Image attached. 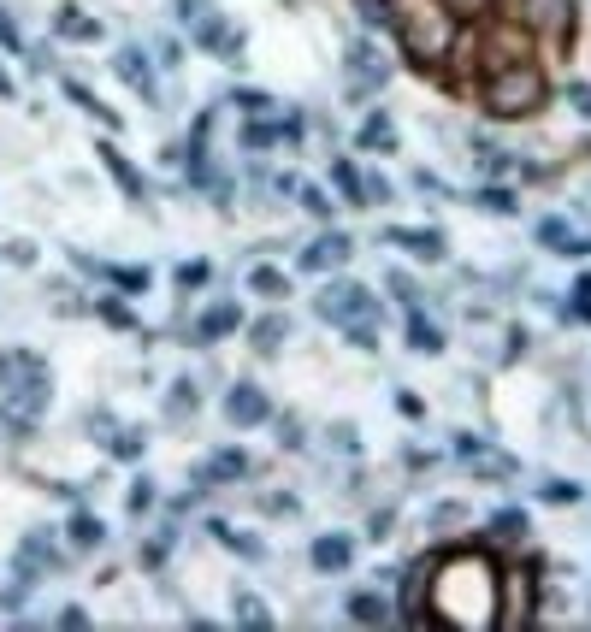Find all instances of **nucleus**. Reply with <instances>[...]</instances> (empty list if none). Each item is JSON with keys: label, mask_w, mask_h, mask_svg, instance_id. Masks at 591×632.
Wrapping results in <instances>:
<instances>
[{"label": "nucleus", "mask_w": 591, "mask_h": 632, "mask_svg": "<svg viewBox=\"0 0 591 632\" xmlns=\"http://www.w3.org/2000/svg\"><path fill=\"white\" fill-rule=\"evenodd\" d=\"M426 615L461 632H491L503 621V573L479 550H450L426 573Z\"/></svg>", "instance_id": "nucleus-1"}, {"label": "nucleus", "mask_w": 591, "mask_h": 632, "mask_svg": "<svg viewBox=\"0 0 591 632\" xmlns=\"http://www.w3.org/2000/svg\"><path fill=\"white\" fill-rule=\"evenodd\" d=\"M391 30H396V42H402V54L426 71V65L450 60V48H456V36H461V18L450 0H402L391 12Z\"/></svg>", "instance_id": "nucleus-2"}, {"label": "nucleus", "mask_w": 591, "mask_h": 632, "mask_svg": "<svg viewBox=\"0 0 591 632\" xmlns=\"http://www.w3.org/2000/svg\"><path fill=\"white\" fill-rule=\"evenodd\" d=\"M48 367L30 355V349H12V355H0V414H6V426H18V432H30V420L48 408Z\"/></svg>", "instance_id": "nucleus-3"}, {"label": "nucleus", "mask_w": 591, "mask_h": 632, "mask_svg": "<svg viewBox=\"0 0 591 632\" xmlns=\"http://www.w3.org/2000/svg\"><path fill=\"white\" fill-rule=\"evenodd\" d=\"M479 101H485V113H491V119H526V113H538V107H544V71H538L532 60L497 65V71H485Z\"/></svg>", "instance_id": "nucleus-4"}, {"label": "nucleus", "mask_w": 591, "mask_h": 632, "mask_svg": "<svg viewBox=\"0 0 591 632\" xmlns=\"http://www.w3.org/2000/svg\"><path fill=\"white\" fill-rule=\"evenodd\" d=\"M314 314L331 319V325H343L361 349H379V302H373V290H361V284H331V290H320Z\"/></svg>", "instance_id": "nucleus-5"}, {"label": "nucleus", "mask_w": 591, "mask_h": 632, "mask_svg": "<svg viewBox=\"0 0 591 632\" xmlns=\"http://www.w3.org/2000/svg\"><path fill=\"white\" fill-rule=\"evenodd\" d=\"M515 24L521 30H538L550 42H568L574 36V0H509Z\"/></svg>", "instance_id": "nucleus-6"}, {"label": "nucleus", "mask_w": 591, "mask_h": 632, "mask_svg": "<svg viewBox=\"0 0 591 632\" xmlns=\"http://www.w3.org/2000/svg\"><path fill=\"white\" fill-rule=\"evenodd\" d=\"M54 568H60V556L48 550L42 532H30V538L18 544V573H12V597H6V603H18V597L30 591V579H42V573H54Z\"/></svg>", "instance_id": "nucleus-7"}, {"label": "nucleus", "mask_w": 591, "mask_h": 632, "mask_svg": "<svg viewBox=\"0 0 591 632\" xmlns=\"http://www.w3.org/2000/svg\"><path fill=\"white\" fill-rule=\"evenodd\" d=\"M515 60H532L526 54V30L509 18V24H497L491 36H485V71H497V65H515Z\"/></svg>", "instance_id": "nucleus-8"}, {"label": "nucleus", "mask_w": 591, "mask_h": 632, "mask_svg": "<svg viewBox=\"0 0 591 632\" xmlns=\"http://www.w3.org/2000/svg\"><path fill=\"white\" fill-rule=\"evenodd\" d=\"M266 414H272V402L261 396V384H231V396H225V420L231 426H261Z\"/></svg>", "instance_id": "nucleus-9"}, {"label": "nucleus", "mask_w": 591, "mask_h": 632, "mask_svg": "<svg viewBox=\"0 0 591 632\" xmlns=\"http://www.w3.org/2000/svg\"><path fill=\"white\" fill-rule=\"evenodd\" d=\"M456 455L467 461V467H479V473H497V479H503V473H515V461H509V455H497L491 443L473 438V432H461V438H456Z\"/></svg>", "instance_id": "nucleus-10"}, {"label": "nucleus", "mask_w": 591, "mask_h": 632, "mask_svg": "<svg viewBox=\"0 0 591 632\" xmlns=\"http://www.w3.org/2000/svg\"><path fill=\"white\" fill-rule=\"evenodd\" d=\"M426 573H432V562H414V568H408V585H402V621H408V627L426 621Z\"/></svg>", "instance_id": "nucleus-11"}, {"label": "nucleus", "mask_w": 591, "mask_h": 632, "mask_svg": "<svg viewBox=\"0 0 591 632\" xmlns=\"http://www.w3.org/2000/svg\"><path fill=\"white\" fill-rule=\"evenodd\" d=\"M343 260H349V237H343V231H326L314 249L302 254V266H308V272H331V266H343Z\"/></svg>", "instance_id": "nucleus-12"}, {"label": "nucleus", "mask_w": 591, "mask_h": 632, "mask_svg": "<svg viewBox=\"0 0 591 632\" xmlns=\"http://www.w3.org/2000/svg\"><path fill=\"white\" fill-rule=\"evenodd\" d=\"M237 325H243V308H237V302H213V308L201 314L196 337H201V343H219V337H225V331H237Z\"/></svg>", "instance_id": "nucleus-13"}, {"label": "nucleus", "mask_w": 591, "mask_h": 632, "mask_svg": "<svg viewBox=\"0 0 591 632\" xmlns=\"http://www.w3.org/2000/svg\"><path fill=\"white\" fill-rule=\"evenodd\" d=\"M385 243L414 249L420 260H444V237H438V231H402V225H391V231H385Z\"/></svg>", "instance_id": "nucleus-14"}, {"label": "nucleus", "mask_w": 591, "mask_h": 632, "mask_svg": "<svg viewBox=\"0 0 591 632\" xmlns=\"http://www.w3.org/2000/svg\"><path fill=\"white\" fill-rule=\"evenodd\" d=\"M101 160H107V172L119 178V190L131 195V201H142V195H148V184H142V172H136V166L125 160V154H119V148H113V142H101Z\"/></svg>", "instance_id": "nucleus-15"}, {"label": "nucleus", "mask_w": 591, "mask_h": 632, "mask_svg": "<svg viewBox=\"0 0 591 632\" xmlns=\"http://www.w3.org/2000/svg\"><path fill=\"white\" fill-rule=\"evenodd\" d=\"M349 556H355V544H349L343 532H326V538H314V568H320V573L349 568Z\"/></svg>", "instance_id": "nucleus-16"}, {"label": "nucleus", "mask_w": 591, "mask_h": 632, "mask_svg": "<svg viewBox=\"0 0 591 632\" xmlns=\"http://www.w3.org/2000/svg\"><path fill=\"white\" fill-rule=\"evenodd\" d=\"M54 30H60L66 42H95V36H101V18H89L83 6H60V18H54Z\"/></svg>", "instance_id": "nucleus-17"}, {"label": "nucleus", "mask_w": 591, "mask_h": 632, "mask_svg": "<svg viewBox=\"0 0 591 632\" xmlns=\"http://www.w3.org/2000/svg\"><path fill=\"white\" fill-rule=\"evenodd\" d=\"M290 136H302V119H255V125L243 130V142H249V148H266V142H290Z\"/></svg>", "instance_id": "nucleus-18"}, {"label": "nucleus", "mask_w": 591, "mask_h": 632, "mask_svg": "<svg viewBox=\"0 0 591 632\" xmlns=\"http://www.w3.org/2000/svg\"><path fill=\"white\" fill-rule=\"evenodd\" d=\"M408 349H414V355H438V349H444V331L420 314V308H408Z\"/></svg>", "instance_id": "nucleus-19"}, {"label": "nucleus", "mask_w": 591, "mask_h": 632, "mask_svg": "<svg viewBox=\"0 0 591 632\" xmlns=\"http://www.w3.org/2000/svg\"><path fill=\"white\" fill-rule=\"evenodd\" d=\"M119 77L131 83V89H142V95H154V71H148V54L142 48H119Z\"/></svg>", "instance_id": "nucleus-20"}, {"label": "nucleus", "mask_w": 591, "mask_h": 632, "mask_svg": "<svg viewBox=\"0 0 591 632\" xmlns=\"http://www.w3.org/2000/svg\"><path fill=\"white\" fill-rule=\"evenodd\" d=\"M349 615H355L361 627H385V621H391V603H385L379 591H355V597H349Z\"/></svg>", "instance_id": "nucleus-21"}, {"label": "nucleus", "mask_w": 591, "mask_h": 632, "mask_svg": "<svg viewBox=\"0 0 591 632\" xmlns=\"http://www.w3.org/2000/svg\"><path fill=\"white\" fill-rule=\"evenodd\" d=\"M249 473V461H243V449H219L213 461H207V473H201V485H219V479H243Z\"/></svg>", "instance_id": "nucleus-22"}, {"label": "nucleus", "mask_w": 591, "mask_h": 632, "mask_svg": "<svg viewBox=\"0 0 591 632\" xmlns=\"http://www.w3.org/2000/svg\"><path fill=\"white\" fill-rule=\"evenodd\" d=\"M101 538H107V526H101V514H89V508H77V514H71V544H77V550H95Z\"/></svg>", "instance_id": "nucleus-23"}, {"label": "nucleus", "mask_w": 591, "mask_h": 632, "mask_svg": "<svg viewBox=\"0 0 591 632\" xmlns=\"http://www.w3.org/2000/svg\"><path fill=\"white\" fill-rule=\"evenodd\" d=\"M349 65H355V89H373V83H385V60L361 42L355 54H349Z\"/></svg>", "instance_id": "nucleus-24"}, {"label": "nucleus", "mask_w": 591, "mask_h": 632, "mask_svg": "<svg viewBox=\"0 0 591 632\" xmlns=\"http://www.w3.org/2000/svg\"><path fill=\"white\" fill-rule=\"evenodd\" d=\"M207 532H213V538H219L225 550H237V556H249V562H261V556H266V550H261V544H255V538H243V532H231L225 520H213Z\"/></svg>", "instance_id": "nucleus-25"}, {"label": "nucleus", "mask_w": 591, "mask_h": 632, "mask_svg": "<svg viewBox=\"0 0 591 632\" xmlns=\"http://www.w3.org/2000/svg\"><path fill=\"white\" fill-rule=\"evenodd\" d=\"M331 184H337V190L349 195V201H355V207H361V201H367V184H361V172H355V166H349V160H331Z\"/></svg>", "instance_id": "nucleus-26"}, {"label": "nucleus", "mask_w": 591, "mask_h": 632, "mask_svg": "<svg viewBox=\"0 0 591 632\" xmlns=\"http://www.w3.org/2000/svg\"><path fill=\"white\" fill-rule=\"evenodd\" d=\"M391 142H396V125L385 113H373V119L361 125V148H391Z\"/></svg>", "instance_id": "nucleus-27"}, {"label": "nucleus", "mask_w": 591, "mask_h": 632, "mask_svg": "<svg viewBox=\"0 0 591 632\" xmlns=\"http://www.w3.org/2000/svg\"><path fill=\"white\" fill-rule=\"evenodd\" d=\"M249 284H255L261 296H290V278H284L278 266H255V272H249Z\"/></svg>", "instance_id": "nucleus-28"}, {"label": "nucleus", "mask_w": 591, "mask_h": 632, "mask_svg": "<svg viewBox=\"0 0 591 632\" xmlns=\"http://www.w3.org/2000/svg\"><path fill=\"white\" fill-rule=\"evenodd\" d=\"M538 237H544V243H550V249H586V243H580V237H574V231H568V225H562V219H544V225H538Z\"/></svg>", "instance_id": "nucleus-29"}, {"label": "nucleus", "mask_w": 591, "mask_h": 632, "mask_svg": "<svg viewBox=\"0 0 591 632\" xmlns=\"http://www.w3.org/2000/svg\"><path fill=\"white\" fill-rule=\"evenodd\" d=\"M66 95H71V101H77V107H83V113H95L101 125H119V113H107V107H101V101H95V95H89L83 83H66Z\"/></svg>", "instance_id": "nucleus-30"}, {"label": "nucleus", "mask_w": 591, "mask_h": 632, "mask_svg": "<svg viewBox=\"0 0 591 632\" xmlns=\"http://www.w3.org/2000/svg\"><path fill=\"white\" fill-rule=\"evenodd\" d=\"M166 414H172V420L196 414V384H190V379H178V384H172V402H166Z\"/></svg>", "instance_id": "nucleus-31"}, {"label": "nucleus", "mask_w": 591, "mask_h": 632, "mask_svg": "<svg viewBox=\"0 0 591 632\" xmlns=\"http://www.w3.org/2000/svg\"><path fill=\"white\" fill-rule=\"evenodd\" d=\"M119 290H148V266H101Z\"/></svg>", "instance_id": "nucleus-32"}, {"label": "nucleus", "mask_w": 591, "mask_h": 632, "mask_svg": "<svg viewBox=\"0 0 591 632\" xmlns=\"http://www.w3.org/2000/svg\"><path fill=\"white\" fill-rule=\"evenodd\" d=\"M278 343H284V319L272 314V319H261V325H255V349H261V355H272Z\"/></svg>", "instance_id": "nucleus-33"}, {"label": "nucleus", "mask_w": 591, "mask_h": 632, "mask_svg": "<svg viewBox=\"0 0 591 632\" xmlns=\"http://www.w3.org/2000/svg\"><path fill=\"white\" fill-rule=\"evenodd\" d=\"M491 532H497V538H526V514L521 508H503V514L491 520Z\"/></svg>", "instance_id": "nucleus-34"}, {"label": "nucleus", "mask_w": 591, "mask_h": 632, "mask_svg": "<svg viewBox=\"0 0 591 632\" xmlns=\"http://www.w3.org/2000/svg\"><path fill=\"white\" fill-rule=\"evenodd\" d=\"M142 449H148V438H142V432H113V455H119V461H136Z\"/></svg>", "instance_id": "nucleus-35"}, {"label": "nucleus", "mask_w": 591, "mask_h": 632, "mask_svg": "<svg viewBox=\"0 0 591 632\" xmlns=\"http://www.w3.org/2000/svg\"><path fill=\"white\" fill-rule=\"evenodd\" d=\"M544 503H580V485L574 479H544Z\"/></svg>", "instance_id": "nucleus-36"}, {"label": "nucleus", "mask_w": 591, "mask_h": 632, "mask_svg": "<svg viewBox=\"0 0 591 632\" xmlns=\"http://www.w3.org/2000/svg\"><path fill=\"white\" fill-rule=\"evenodd\" d=\"M196 284H207V260H184L178 266V290H196Z\"/></svg>", "instance_id": "nucleus-37"}, {"label": "nucleus", "mask_w": 591, "mask_h": 632, "mask_svg": "<svg viewBox=\"0 0 591 632\" xmlns=\"http://www.w3.org/2000/svg\"><path fill=\"white\" fill-rule=\"evenodd\" d=\"M125 503H131V514H142V508H154V485H148V479H136V485H131V497H125Z\"/></svg>", "instance_id": "nucleus-38"}, {"label": "nucleus", "mask_w": 591, "mask_h": 632, "mask_svg": "<svg viewBox=\"0 0 591 632\" xmlns=\"http://www.w3.org/2000/svg\"><path fill=\"white\" fill-rule=\"evenodd\" d=\"M479 207H491V213H515V195L509 190H485L479 195Z\"/></svg>", "instance_id": "nucleus-39"}, {"label": "nucleus", "mask_w": 591, "mask_h": 632, "mask_svg": "<svg viewBox=\"0 0 591 632\" xmlns=\"http://www.w3.org/2000/svg\"><path fill=\"white\" fill-rule=\"evenodd\" d=\"M237 615H243L249 627H266V609L255 603V597H237Z\"/></svg>", "instance_id": "nucleus-40"}, {"label": "nucleus", "mask_w": 591, "mask_h": 632, "mask_svg": "<svg viewBox=\"0 0 591 632\" xmlns=\"http://www.w3.org/2000/svg\"><path fill=\"white\" fill-rule=\"evenodd\" d=\"M101 314L113 319V325H136V319H131V308H125L119 296H107V302H101Z\"/></svg>", "instance_id": "nucleus-41"}, {"label": "nucleus", "mask_w": 591, "mask_h": 632, "mask_svg": "<svg viewBox=\"0 0 591 632\" xmlns=\"http://www.w3.org/2000/svg\"><path fill=\"white\" fill-rule=\"evenodd\" d=\"M302 207H308L314 219H331V201H326L320 190H302Z\"/></svg>", "instance_id": "nucleus-42"}, {"label": "nucleus", "mask_w": 591, "mask_h": 632, "mask_svg": "<svg viewBox=\"0 0 591 632\" xmlns=\"http://www.w3.org/2000/svg\"><path fill=\"white\" fill-rule=\"evenodd\" d=\"M0 48H12V54H18V48H24V36H18V24H12V18H6V12H0Z\"/></svg>", "instance_id": "nucleus-43"}, {"label": "nucleus", "mask_w": 591, "mask_h": 632, "mask_svg": "<svg viewBox=\"0 0 591 632\" xmlns=\"http://www.w3.org/2000/svg\"><path fill=\"white\" fill-rule=\"evenodd\" d=\"M396 408H402V414H408V420H420V414H426V402H420V396H414V390H402V396H396Z\"/></svg>", "instance_id": "nucleus-44"}, {"label": "nucleus", "mask_w": 591, "mask_h": 632, "mask_svg": "<svg viewBox=\"0 0 591 632\" xmlns=\"http://www.w3.org/2000/svg\"><path fill=\"white\" fill-rule=\"evenodd\" d=\"M568 101H574V107L591 119V83H568Z\"/></svg>", "instance_id": "nucleus-45"}, {"label": "nucleus", "mask_w": 591, "mask_h": 632, "mask_svg": "<svg viewBox=\"0 0 591 632\" xmlns=\"http://www.w3.org/2000/svg\"><path fill=\"white\" fill-rule=\"evenodd\" d=\"M6 260H12V266H30L36 249H30V243H6Z\"/></svg>", "instance_id": "nucleus-46"}, {"label": "nucleus", "mask_w": 591, "mask_h": 632, "mask_svg": "<svg viewBox=\"0 0 591 632\" xmlns=\"http://www.w3.org/2000/svg\"><path fill=\"white\" fill-rule=\"evenodd\" d=\"M461 520V503H444V508H432V526H456Z\"/></svg>", "instance_id": "nucleus-47"}, {"label": "nucleus", "mask_w": 591, "mask_h": 632, "mask_svg": "<svg viewBox=\"0 0 591 632\" xmlns=\"http://www.w3.org/2000/svg\"><path fill=\"white\" fill-rule=\"evenodd\" d=\"M0 95H12V77H6V65H0Z\"/></svg>", "instance_id": "nucleus-48"}, {"label": "nucleus", "mask_w": 591, "mask_h": 632, "mask_svg": "<svg viewBox=\"0 0 591 632\" xmlns=\"http://www.w3.org/2000/svg\"><path fill=\"white\" fill-rule=\"evenodd\" d=\"M450 6H456V12H461V6H473V12H479V6H485V0H450Z\"/></svg>", "instance_id": "nucleus-49"}]
</instances>
